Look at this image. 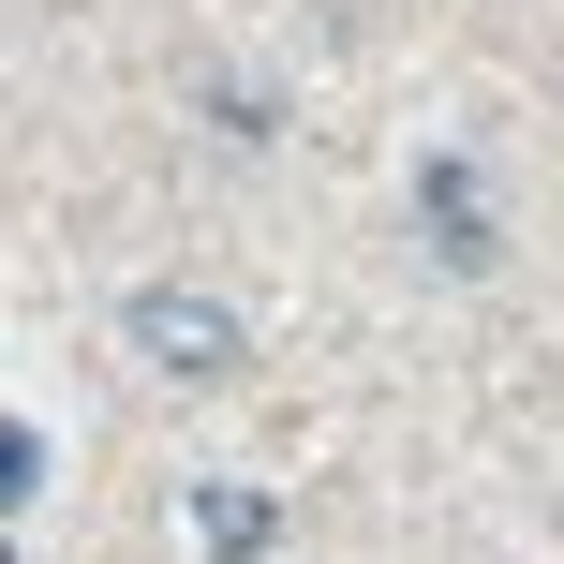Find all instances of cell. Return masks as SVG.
<instances>
[{
	"label": "cell",
	"instance_id": "4",
	"mask_svg": "<svg viewBox=\"0 0 564 564\" xmlns=\"http://www.w3.org/2000/svg\"><path fill=\"white\" fill-rule=\"evenodd\" d=\"M30 476H45V446H30V416H0V506H30Z\"/></svg>",
	"mask_w": 564,
	"mask_h": 564
},
{
	"label": "cell",
	"instance_id": "5",
	"mask_svg": "<svg viewBox=\"0 0 564 564\" xmlns=\"http://www.w3.org/2000/svg\"><path fill=\"white\" fill-rule=\"evenodd\" d=\"M0 564H15V550H0Z\"/></svg>",
	"mask_w": 564,
	"mask_h": 564
},
{
	"label": "cell",
	"instance_id": "3",
	"mask_svg": "<svg viewBox=\"0 0 564 564\" xmlns=\"http://www.w3.org/2000/svg\"><path fill=\"white\" fill-rule=\"evenodd\" d=\"M268 535H282V506H268V490H194V550H208V564H253Z\"/></svg>",
	"mask_w": 564,
	"mask_h": 564
},
{
	"label": "cell",
	"instance_id": "1",
	"mask_svg": "<svg viewBox=\"0 0 564 564\" xmlns=\"http://www.w3.org/2000/svg\"><path fill=\"white\" fill-rule=\"evenodd\" d=\"M134 357L178 371V387H224V371L253 357V327H238L208 282H149V297H134Z\"/></svg>",
	"mask_w": 564,
	"mask_h": 564
},
{
	"label": "cell",
	"instance_id": "2",
	"mask_svg": "<svg viewBox=\"0 0 564 564\" xmlns=\"http://www.w3.org/2000/svg\"><path fill=\"white\" fill-rule=\"evenodd\" d=\"M416 194H431V253H446V268H490V253H506V238H490V194H476L460 164H431Z\"/></svg>",
	"mask_w": 564,
	"mask_h": 564
}]
</instances>
